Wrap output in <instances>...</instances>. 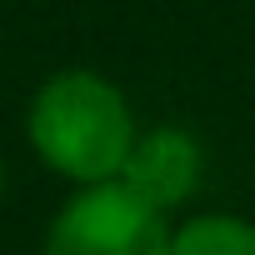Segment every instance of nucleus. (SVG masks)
I'll list each match as a JSON object with an SVG mask.
<instances>
[{"label": "nucleus", "instance_id": "obj_3", "mask_svg": "<svg viewBox=\"0 0 255 255\" xmlns=\"http://www.w3.org/2000/svg\"><path fill=\"white\" fill-rule=\"evenodd\" d=\"M200 175H205V145L195 140V130H185V125H140L115 185H125L135 200H145L150 210H160L170 220L180 205H190V195L200 190Z\"/></svg>", "mask_w": 255, "mask_h": 255}, {"label": "nucleus", "instance_id": "obj_4", "mask_svg": "<svg viewBox=\"0 0 255 255\" xmlns=\"http://www.w3.org/2000/svg\"><path fill=\"white\" fill-rule=\"evenodd\" d=\"M170 255H255V220L235 210H195L170 220Z\"/></svg>", "mask_w": 255, "mask_h": 255}, {"label": "nucleus", "instance_id": "obj_1", "mask_svg": "<svg viewBox=\"0 0 255 255\" xmlns=\"http://www.w3.org/2000/svg\"><path fill=\"white\" fill-rule=\"evenodd\" d=\"M140 120L130 95L90 65H65L45 75L25 105V140L35 160L75 190L120 180Z\"/></svg>", "mask_w": 255, "mask_h": 255}, {"label": "nucleus", "instance_id": "obj_5", "mask_svg": "<svg viewBox=\"0 0 255 255\" xmlns=\"http://www.w3.org/2000/svg\"><path fill=\"white\" fill-rule=\"evenodd\" d=\"M0 200H5V165H0Z\"/></svg>", "mask_w": 255, "mask_h": 255}, {"label": "nucleus", "instance_id": "obj_2", "mask_svg": "<svg viewBox=\"0 0 255 255\" xmlns=\"http://www.w3.org/2000/svg\"><path fill=\"white\" fill-rule=\"evenodd\" d=\"M40 255H170V220L115 180L85 185L50 215Z\"/></svg>", "mask_w": 255, "mask_h": 255}]
</instances>
